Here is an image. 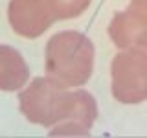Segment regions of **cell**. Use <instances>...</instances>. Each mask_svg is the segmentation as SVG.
<instances>
[{"instance_id":"cell-1","label":"cell","mask_w":147,"mask_h":138,"mask_svg":"<svg viewBox=\"0 0 147 138\" xmlns=\"http://www.w3.org/2000/svg\"><path fill=\"white\" fill-rule=\"evenodd\" d=\"M66 89L52 77H35L18 96L20 112L31 123L53 127V136H86L98 118L96 99Z\"/></svg>"},{"instance_id":"cell-2","label":"cell","mask_w":147,"mask_h":138,"mask_svg":"<svg viewBox=\"0 0 147 138\" xmlns=\"http://www.w3.org/2000/svg\"><path fill=\"white\" fill-rule=\"evenodd\" d=\"M94 70V44L79 31H59L46 44L48 77L63 87H81Z\"/></svg>"},{"instance_id":"cell-3","label":"cell","mask_w":147,"mask_h":138,"mask_svg":"<svg viewBox=\"0 0 147 138\" xmlns=\"http://www.w3.org/2000/svg\"><path fill=\"white\" fill-rule=\"evenodd\" d=\"M112 96L121 103H142L147 99V50H127L110 64Z\"/></svg>"},{"instance_id":"cell-4","label":"cell","mask_w":147,"mask_h":138,"mask_svg":"<svg viewBox=\"0 0 147 138\" xmlns=\"http://www.w3.org/2000/svg\"><path fill=\"white\" fill-rule=\"evenodd\" d=\"M7 18L11 30L26 39L40 37L57 20L48 0H9Z\"/></svg>"},{"instance_id":"cell-5","label":"cell","mask_w":147,"mask_h":138,"mask_svg":"<svg viewBox=\"0 0 147 138\" xmlns=\"http://www.w3.org/2000/svg\"><path fill=\"white\" fill-rule=\"evenodd\" d=\"M109 35L118 48L147 50V15L134 7L118 13L109 26Z\"/></svg>"},{"instance_id":"cell-6","label":"cell","mask_w":147,"mask_h":138,"mask_svg":"<svg viewBox=\"0 0 147 138\" xmlns=\"http://www.w3.org/2000/svg\"><path fill=\"white\" fill-rule=\"evenodd\" d=\"M30 79V68L20 52L0 44V90H18Z\"/></svg>"},{"instance_id":"cell-7","label":"cell","mask_w":147,"mask_h":138,"mask_svg":"<svg viewBox=\"0 0 147 138\" xmlns=\"http://www.w3.org/2000/svg\"><path fill=\"white\" fill-rule=\"evenodd\" d=\"M57 20L76 18L88 9L90 0H48Z\"/></svg>"},{"instance_id":"cell-8","label":"cell","mask_w":147,"mask_h":138,"mask_svg":"<svg viewBox=\"0 0 147 138\" xmlns=\"http://www.w3.org/2000/svg\"><path fill=\"white\" fill-rule=\"evenodd\" d=\"M131 7H134L147 15V0H131Z\"/></svg>"}]
</instances>
